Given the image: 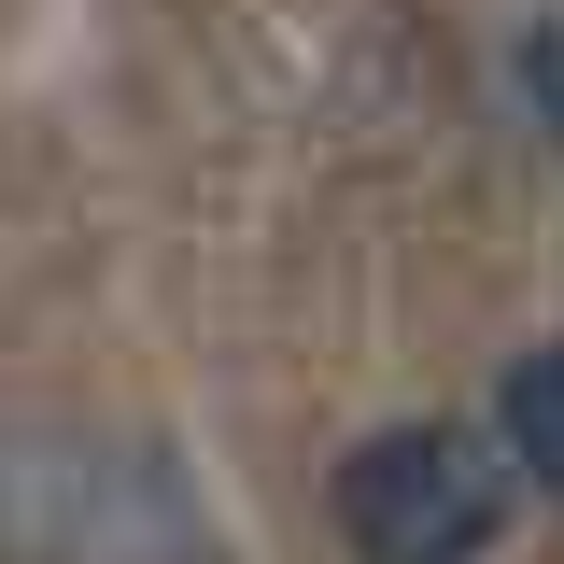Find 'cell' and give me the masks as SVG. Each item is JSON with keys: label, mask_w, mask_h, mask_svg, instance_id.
Instances as JSON below:
<instances>
[{"label": "cell", "mask_w": 564, "mask_h": 564, "mask_svg": "<svg viewBox=\"0 0 564 564\" xmlns=\"http://www.w3.org/2000/svg\"><path fill=\"white\" fill-rule=\"evenodd\" d=\"M339 536H352V564H480L508 536V437L381 423L339 466Z\"/></svg>", "instance_id": "cell-2"}, {"label": "cell", "mask_w": 564, "mask_h": 564, "mask_svg": "<svg viewBox=\"0 0 564 564\" xmlns=\"http://www.w3.org/2000/svg\"><path fill=\"white\" fill-rule=\"evenodd\" d=\"M522 85H536V113L564 128V29H536V43H522Z\"/></svg>", "instance_id": "cell-4"}, {"label": "cell", "mask_w": 564, "mask_h": 564, "mask_svg": "<svg viewBox=\"0 0 564 564\" xmlns=\"http://www.w3.org/2000/svg\"><path fill=\"white\" fill-rule=\"evenodd\" d=\"M0 508H14V551L29 564H212V522L170 452H128V437H57L29 466H0Z\"/></svg>", "instance_id": "cell-1"}, {"label": "cell", "mask_w": 564, "mask_h": 564, "mask_svg": "<svg viewBox=\"0 0 564 564\" xmlns=\"http://www.w3.org/2000/svg\"><path fill=\"white\" fill-rule=\"evenodd\" d=\"M494 437H508V466H522V480H551V494H564V339H536L522 367H508Z\"/></svg>", "instance_id": "cell-3"}]
</instances>
